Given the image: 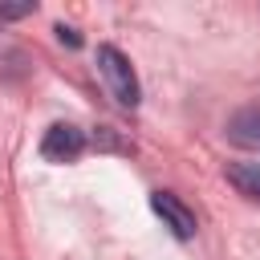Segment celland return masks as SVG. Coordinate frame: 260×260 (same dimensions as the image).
Listing matches in <instances>:
<instances>
[{
  "mask_svg": "<svg viewBox=\"0 0 260 260\" xmlns=\"http://www.w3.org/2000/svg\"><path fill=\"white\" fill-rule=\"evenodd\" d=\"M98 73H102V81L110 85V98H114L118 106L134 110V106L142 102L134 65H130V57H126L118 45H98Z\"/></svg>",
  "mask_w": 260,
  "mask_h": 260,
  "instance_id": "cell-1",
  "label": "cell"
},
{
  "mask_svg": "<svg viewBox=\"0 0 260 260\" xmlns=\"http://www.w3.org/2000/svg\"><path fill=\"white\" fill-rule=\"evenodd\" d=\"M85 150V130H77L73 122H53L41 138V158L45 162H73Z\"/></svg>",
  "mask_w": 260,
  "mask_h": 260,
  "instance_id": "cell-2",
  "label": "cell"
},
{
  "mask_svg": "<svg viewBox=\"0 0 260 260\" xmlns=\"http://www.w3.org/2000/svg\"><path fill=\"white\" fill-rule=\"evenodd\" d=\"M150 207H154V215L162 219V228H171L179 240H191L195 236V211L179 199V195H171V191H150Z\"/></svg>",
  "mask_w": 260,
  "mask_h": 260,
  "instance_id": "cell-3",
  "label": "cell"
},
{
  "mask_svg": "<svg viewBox=\"0 0 260 260\" xmlns=\"http://www.w3.org/2000/svg\"><path fill=\"white\" fill-rule=\"evenodd\" d=\"M228 142L244 150H260V106H244L228 118Z\"/></svg>",
  "mask_w": 260,
  "mask_h": 260,
  "instance_id": "cell-4",
  "label": "cell"
},
{
  "mask_svg": "<svg viewBox=\"0 0 260 260\" xmlns=\"http://www.w3.org/2000/svg\"><path fill=\"white\" fill-rule=\"evenodd\" d=\"M228 183H232L244 199L260 203V162H232V167H228Z\"/></svg>",
  "mask_w": 260,
  "mask_h": 260,
  "instance_id": "cell-5",
  "label": "cell"
},
{
  "mask_svg": "<svg viewBox=\"0 0 260 260\" xmlns=\"http://www.w3.org/2000/svg\"><path fill=\"white\" fill-rule=\"evenodd\" d=\"M32 12H37L32 0H24V4H0V20H20V16H32Z\"/></svg>",
  "mask_w": 260,
  "mask_h": 260,
  "instance_id": "cell-6",
  "label": "cell"
},
{
  "mask_svg": "<svg viewBox=\"0 0 260 260\" xmlns=\"http://www.w3.org/2000/svg\"><path fill=\"white\" fill-rule=\"evenodd\" d=\"M57 37H61V45H69V49H77V45H81L77 28H65V24H57Z\"/></svg>",
  "mask_w": 260,
  "mask_h": 260,
  "instance_id": "cell-7",
  "label": "cell"
}]
</instances>
